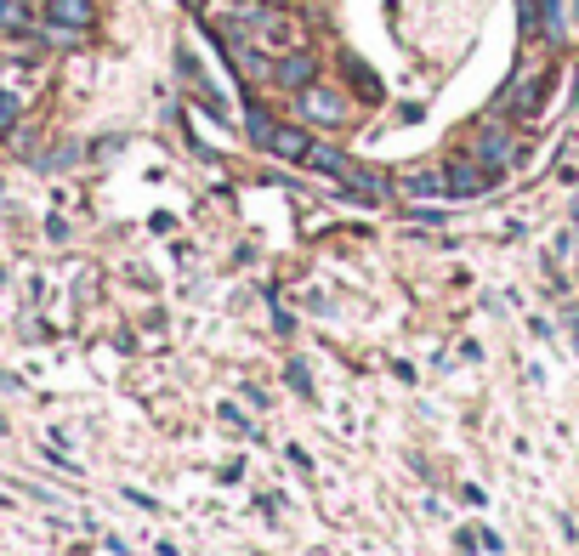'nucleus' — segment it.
Instances as JSON below:
<instances>
[{
    "instance_id": "obj_1",
    "label": "nucleus",
    "mask_w": 579,
    "mask_h": 556,
    "mask_svg": "<svg viewBox=\"0 0 579 556\" xmlns=\"http://www.w3.org/2000/svg\"><path fill=\"white\" fill-rule=\"evenodd\" d=\"M301 114H307V120H324V125H341L347 120V103H341L335 91L313 86V91H301Z\"/></svg>"
},
{
    "instance_id": "obj_2",
    "label": "nucleus",
    "mask_w": 579,
    "mask_h": 556,
    "mask_svg": "<svg viewBox=\"0 0 579 556\" xmlns=\"http://www.w3.org/2000/svg\"><path fill=\"white\" fill-rule=\"evenodd\" d=\"M307 131H296V125H273V131H267V154H279V159H307Z\"/></svg>"
},
{
    "instance_id": "obj_3",
    "label": "nucleus",
    "mask_w": 579,
    "mask_h": 556,
    "mask_svg": "<svg viewBox=\"0 0 579 556\" xmlns=\"http://www.w3.org/2000/svg\"><path fill=\"white\" fill-rule=\"evenodd\" d=\"M301 165H313V171H330V176H347V171H352V159L335 154V148H324V142H307V159H301Z\"/></svg>"
},
{
    "instance_id": "obj_4",
    "label": "nucleus",
    "mask_w": 579,
    "mask_h": 556,
    "mask_svg": "<svg viewBox=\"0 0 579 556\" xmlns=\"http://www.w3.org/2000/svg\"><path fill=\"white\" fill-rule=\"evenodd\" d=\"M52 23H63V29H86L91 0H52Z\"/></svg>"
},
{
    "instance_id": "obj_5",
    "label": "nucleus",
    "mask_w": 579,
    "mask_h": 556,
    "mask_svg": "<svg viewBox=\"0 0 579 556\" xmlns=\"http://www.w3.org/2000/svg\"><path fill=\"white\" fill-rule=\"evenodd\" d=\"M279 80H284V86H307V80H313V57H307V52H290V57L279 63Z\"/></svg>"
},
{
    "instance_id": "obj_6",
    "label": "nucleus",
    "mask_w": 579,
    "mask_h": 556,
    "mask_svg": "<svg viewBox=\"0 0 579 556\" xmlns=\"http://www.w3.org/2000/svg\"><path fill=\"white\" fill-rule=\"evenodd\" d=\"M477 154L489 159V165H500V159H506V131H483V142H477Z\"/></svg>"
},
{
    "instance_id": "obj_7",
    "label": "nucleus",
    "mask_w": 579,
    "mask_h": 556,
    "mask_svg": "<svg viewBox=\"0 0 579 556\" xmlns=\"http://www.w3.org/2000/svg\"><path fill=\"white\" fill-rule=\"evenodd\" d=\"M0 29H29V12H23V0H0Z\"/></svg>"
},
{
    "instance_id": "obj_8",
    "label": "nucleus",
    "mask_w": 579,
    "mask_h": 556,
    "mask_svg": "<svg viewBox=\"0 0 579 556\" xmlns=\"http://www.w3.org/2000/svg\"><path fill=\"white\" fill-rule=\"evenodd\" d=\"M540 12H545V35L562 40V0H540Z\"/></svg>"
},
{
    "instance_id": "obj_9",
    "label": "nucleus",
    "mask_w": 579,
    "mask_h": 556,
    "mask_svg": "<svg viewBox=\"0 0 579 556\" xmlns=\"http://www.w3.org/2000/svg\"><path fill=\"white\" fill-rule=\"evenodd\" d=\"M12 120H18V97H12V91H0V131H6Z\"/></svg>"
}]
</instances>
